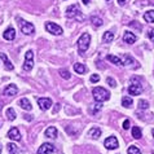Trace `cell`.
<instances>
[{
    "instance_id": "1",
    "label": "cell",
    "mask_w": 154,
    "mask_h": 154,
    "mask_svg": "<svg viewBox=\"0 0 154 154\" xmlns=\"http://www.w3.org/2000/svg\"><path fill=\"white\" fill-rule=\"evenodd\" d=\"M93 98L97 101V102H104V101H108L109 98H110V93L109 91H106L105 88H102V87H96V88H93Z\"/></svg>"
},
{
    "instance_id": "2",
    "label": "cell",
    "mask_w": 154,
    "mask_h": 154,
    "mask_svg": "<svg viewBox=\"0 0 154 154\" xmlns=\"http://www.w3.org/2000/svg\"><path fill=\"white\" fill-rule=\"evenodd\" d=\"M89 43H91V35L88 32H84L80 35V38L78 39V51L80 54H84V52L88 49Z\"/></svg>"
},
{
    "instance_id": "3",
    "label": "cell",
    "mask_w": 154,
    "mask_h": 154,
    "mask_svg": "<svg viewBox=\"0 0 154 154\" xmlns=\"http://www.w3.org/2000/svg\"><path fill=\"white\" fill-rule=\"evenodd\" d=\"M66 17L67 18H74L78 21H83V16L82 12H80V8L78 4H72L66 9Z\"/></svg>"
},
{
    "instance_id": "4",
    "label": "cell",
    "mask_w": 154,
    "mask_h": 154,
    "mask_svg": "<svg viewBox=\"0 0 154 154\" xmlns=\"http://www.w3.org/2000/svg\"><path fill=\"white\" fill-rule=\"evenodd\" d=\"M18 25H20L21 31H22L25 35H32L34 31H35V27H34V25H32V23H30V22H27V21L20 20Z\"/></svg>"
},
{
    "instance_id": "5",
    "label": "cell",
    "mask_w": 154,
    "mask_h": 154,
    "mask_svg": "<svg viewBox=\"0 0 154 154\" xmlns=\"http://www.w3.org/2000/svg\"><path fill=\"white\" fill-rule=\"evenodd\" d=\"M32 66H34V53L32 51H27L26 54H25V62L22 65V69L25 71H30L32 69Z\"/></svg>"
},
{
    "instance_id": "6",
    "label": "cell",
    "mask_w": 154,
    "mask_h": 154,
    "mask_svg": "<svg viewBox=\"0 0 154 154\" xmlns=\"http://www.w3.org/2000/svg\"><path fill=\"white\" fill-rule=\"evenodd\" d=\"M45 30L49 34H53V35H61V34L63 32L62 27L58 26V25H56V23H53V22H47L45 23Z\"/></svg>"
},
{
    "instance_id": "7",
    "label": "cell",
    "mask_w": 154,
    "mask_h": 154,
    "mask_svg": "<svg viewBox=\"0 0 154 154\" xmlns=\"http://www.w3.org/2000/svg\"><path fill=\"white\" fill-rule=\"evenodd\" d=\"M104 145H105L106 149H109V150H114V149H117L119 146L118 140H117V137H114V136H110V137L106 139Z\"/></svg>"
},
{
    "instance_id": "8",
    "label": "cell",
    "mask_w": 154,
    "mask_h": 154,
    "mask_svg": "<svg viewBox=\"0 0 154 154\" xmlns=\"http://www.w3.org/2000/svg\"><path fill=\"white\" fill-rule=\"evenodd\" d=\"M53 152H54V146L52 144H49V143L42 144V146L38 149V154H51Z\"/></svg>"
},
{
    "instance_id": "9",
    "label": "cell",
    "mask_w": 154,
    "mask_h": 154,
    "mask_svg": "<svg viewBox=\"0 0 154 154\" xmlns=\"http://www.w3.org/2000/svg\"><path fill=\"white\" fill-rule=\"evenodd\" d=\"M38 104L42 110H48L52 106V100L48 97H43V98H38Z\"/></svg>"
},
{
    "instance_id": "10",
    "label": "cell",
    "mask_w": 154,
    "mask_h": 154,
    "mask_svg": "<svg viewBox=\"0 0 154 154\" xmlns=\"http://www.w3.org/2000/svg\"><path fill=\"white\" fill-rule=\"evenodd\" d=\"M141 92H143V87L139 83H134L128 87V93L132 96H139Z\"/></svg>"
},
{
    "instance_id": "11",
    "label": "cell",
    "mask_w": 154,
    "mask_h": 154,
    "mask_svg": "<svg viewBox=\"0 0 154 154\" xmlns=\"http://www.w3.org/2000/svg\"><path fill=\"white\" fill-rule=\"evenodd\" d=\"M17 92H18L17 85L16 84H9V85H7V87L4 88L3 95H5V96H14V95H17Z\"/></svg>"
},
{
    "instance_id": "12",
    "label": "cell",
    "mask_w": 154,
    "mask_h": 154,
    "mask_svg": "<svg viewBox=\"0 0 154 154\" xmlns=\"http://www.w3.org/2000/svg\"><path fill=\"white\" fill-rule=\"evenodd\" d=\"M8 137H9L11 140H14V141H20L21 140V134H20V131H18V128H11L9 132H8Z\"/></svg>"
},
{
    "instance_id": "13",
    "label": "cell",
    "mask_w": 154,
    "mask_h": 154,
    "mask_svg": "<svg viewBox=\"0 0 154 154\" xmlns=\"http://www.w3.org/2000/svg\"><path fill=\"white\" fill-rule=\"evenodd\" d=\"M3 38L5 40H13L16 38V30L13 27H8L5 31L3 32Z\"/></svg>"
},
{
    "instance_id": "14",
    "label": "cell",
    "mask_w": 154,
    "mask_h": 154,
    "mask_svg": "<svg viewBox=\"0 0 154 154\" xmlns=\"http://www.w3.org/2000/svg\"><path fill=\"white\" fill-rule=\"evenodd\" d=\"M44 135H45V137H49V139H56V137H57V128H56V127H53V126L48 127V128H47V130H45Z\"/></svg>"
},
{
    "instance_id": "15",
    "label": "cell",
    "mask_w": 154,
    "mask_h": 154,
    "mask_svg": "<svg viewBox=\"0 0 154 154\" xmlns=\"http://www.w3.org/2000/svg\"><path fill=\"white\" fill-rule=\"evenodd\" d=\"M20 106L22 108L23 110H26V112H30V110L32 109V105H31V102H30L26 97H22L20 100Z\"/></svg>"
},
{
    "instance_id": "16",
    "label": "cell",
    "mask_w": 154,
    "mask_h": 154,
    "mask_svg": "<svg viewBox=\"0 0 154 154\" xmlns=\"http://www.w3.org/2000/svg\"><path fill=\"white\" fill-rule=\"evenodd\" d=\"M123 40H125L126 43H128V44H134V43L136 42V35L130 32V31H126L125 35H123Z\"/></svg>"
},
{
    "instance_id": "17",
    "label": "cell",
    "mask_w": 154,
    "mask_h": 154,
    "mask_svg": "<svg viewBox=\"0 0 154 154\" xmlns=\"http://www.w3.org/2000/svg\"><path fill=\"white\" fill-rule=\"evenodd\" d=\"M0 58H2V61L4 62V65H5L7 70H13V69H14L13 63H12L9 60H8V57H7V54H5V53H0Z\"/></svg>"
},
{
    "instance_id": "18",
    "label": "cell",
    "mask_w": 154,
    "mask_h": 154,
    "mask_svg": "<svg viewBox=\"0 0 154 154\" xmlns=\"http://www.w3.org/2000/svg\"><path fill=\"white\" fill-rule=\"evenodd\" d=\"M106 60L110 61L112 63H114V65H117V66H123L122 60L119 57H117V56H114V54H108V56H106Z\"/></svg>"
},
{
    "instance_id": "19",
    "label": "cell",
    "mask_w": 154,
    "mask_h": 154,
    "mask_svg": "<svg viewBox=\"0 0 154 154\" xmlns=\"http://www.w3.org/2000/svg\"><path fill=\"white\" fill-rule=\"evenodd\" d=\"M88 135L91 136L92 139H98V137L101 136V130H100V128H97V127H93V128H91V130H89Z\"/></svg>"
},
{
    "instance_id": "20",
    "label": "cell",
    "mask_w": 154,
    "mask_h": 154,
    "mask_svg": "<svg viewBox=\"0 0 154 154\" xmlns=\"http://www.w3.org/2000/svg\"><path fill=\"white\" fill-rule=\"evenodd\" d=\"M74 70L76 74H84L87 71V67H85L83 63H74Z\"/></svg>"
},
{
    "instance_id": "21",
    "label": "cell",
    "mask_w": 154,
    "mask_h": 154,
    "mask_svg": "<svg viewBox=\"0 0 154 154\" xmlns=\"http://www.w3.org/2000/svg\"><path fill=\"white\" fill-rule=\"evenodd\" d=\"M144 20L146 21V22L154 23V11H148V12H145V14H144Z\"/></svg>"
},
{
    "instance_id": "22",
    "label": "cell",
    "mask_w": 154,
    "mask_h": 154,
    "mask_svg": "<svg viewBox=\"0 0 154 154\" xmlns=\"http://www.w3.org/2000/svg\"><path fill=\"white\" fill-rule=\"evenodd\" d=\"M102 40H104L105 43H112L114 40V34L112 31H106L104 34V36H102Z\"/></svg>"
},
{
    "instance_id": "23",
    "label": "cell",
    "mask_w": 154,
    "mask_h": 154,
    "mask_svg": "<svg viewBox=\"0 0 154 154\" xmlns=\"http://www.w3.org/2000/svg\"><path fill=\"white\" fill-rule=\"evenodd\" d=\"M123 65H132V63H136V61L131 56H128V54H125L123 56Z\"/></svg>"
},
{
    "instance_id": "24",
    "label": "cell",
    "mask_w": 154,
    "mask_h": 154,
    "mask_svg": "<svg viewBox=\"0 0 154 154\" xmlns=\"http://www.w3.org/2000/svg\"><path fill=\"white\" fill-rule=\"evenodd\" d=\"M132 104H134V101H132L131 97H123L122 98V105L125 106V108H131Z\"/></svg>"
},
{
    "instance_id": "25",
    "label": "cell",
    "mask_w": 154,
    "mask_h": 154,
    "mask_svg": "<svg viewBox=\"0 0 154 154\" xmlns=\"http://www.w3.org/2000/svg\"><path fill=\"white\" fill-rule=\"evenodd\" d=\"M7 118L9 119V121H14V119H16V112L12 108L7 109Z\"/></svg>"
},
{
    "instance_id": "26",
    "label": "cell",
    "mask_w": 154,
    "mask_h": 154,
    "mask_svg": "<svg viewBox=\"0 0 154 154\" xmlns=\"http://www.w3.org/2000/svg\"><path fill=\"white\" fill-rule=\"evenodd\" d=\"M91 21H92V23L95 25L96 27H100V26H102V20L100 18V17H91Z\"/></svg>"
},
{
    "instance_id": "27",
    "label": "cell",
    "mask_w": 154,
    "mask_h": 154,
    "mask_svg": "<svg viewBox=\"0 0 154 154\" xmlns=\"http://www.w3.org/2000/svg\"><path fill=\"white\" fill-rule=\"evenodd\" d=\"M127 153L128 154H141V150H140L137 146H135V145H131V146L128 148Z\"/></svg>"
},
{
    "instance_id": "28",
    "label": "cell",
    "mask_w": 154,
    "mask_h": 154,
    "mask_svg": "<svg viewBox=\"0 0 154 154\" xmlns=\"http://www.w3.org/2000/svg\"><path fill=\"white\" fill-rule=\"evenodd\" d=\"M132 136H134L135 139H140L141 137V130H140L139 127L135 126L134 128H132Z\"/></svg>"
},
{
    "instance_id": "29",
    "label": "cell",
    "mask_w": 154,
    "mask_h": 154,
    "mask_svg": "<svg viewBox=\"0 0 154 154\" xmlns=\"http://www.w3.org/2000/svg\"><path fill=\"white\" fill-rule=\"evenodd\" d=\"M7 148H8V152H9V154H17V145L9 143L7 145Z\"/></svg>"
},
{
    "instance_id": "30",
    "label": "cell",
    "mask_w": 154,
    "mask_h": 154,
    "mask_svg": "<svg viewBox=\"0 0 154 154\" xmlns=\"http://www.w3.org/2000/svg\"><path fill=\"white\" fill-rule=\"evenodd\" d=\"M149 108V102L146 100H140L139 101V109H143V110H146Z\"/></svg>"
},
{
    "instance_id": "31",
    "label": "cell",
    "mask_w": 154,
    "mask_h": 154,
    "mask_svg": "<svg viewBox=\"0 0 154 154\" xmlns=\"http://www.w3.org/2000/svg\"><path fill=\"white\" fill-rule=\"evenodd\" d=\"M60 75H61L63 79H70L71 78V74L67 70H60Z\"/></svg>"
},
{
    "instance_id": "32",
    "label": "cell",
    "mask_w": 154,
    "mask_h": 154,
    "mask_svg": "<svg viewBox=\"0 0 154 154\" xmlns=\"http://www.w3.org/2000/svg\"><path fill=\"white\" fill-rule=\"evenodd\" d=\"M106 83H108V84L110 85V87H113V88L117 87V82H115V80H114L113 78H108V79H106Z\"/></svg>"
},
{
    "instance_id": "33",
    "label": "cell",
    "mask_w": 154,
    "mask_h": 154,
    "mask_svg": "<svg viewBox=\"0 0 154 154\" xmlns=\"http://www.w3.org/2000/svg\"><path fill=\"white\" fill-rule=\"evenodd\" d=\"M101 108H102L101 102H97V104H95V106H93L92 112H93V113H97V112H98V110H101Z\"/></svg>"
},
{
    "instance_id": "34",
    "label": "cell",
    "mask_w": 154,
    "mask_h": 154,
    "mask_svg": "<svg viewBox=\"0 0 154 154\" xmlns=\"http://www.w3.org/2000/svg\"><path fill=\"white\" fill-rule=\"evenodd\" d=\"M89 80H91L92 83H97L98 80H100V76H98L97 74H93V75H91V78H89Z\"/></svg>"
},
{
    "instance_id": "35",
    "label": "cell",
    "mask_w": 154,
    "mask_h": 154,
    "mask_svg": "<svg viewBox=\"0 0 154 154\" xmlns=\"http://www.w3.org/2000/svg\"><path fill=\"white\" fill-rule=\"evenodd\" d=\"M123 128H125V130H128V128H130V121H128V119H126V121L123 122Z\"/></svg>"
},
{
    "instance_id": "36",
    "label": "cell",
    "mask_w": 154,
    "mask_h": 154,
    "mask_svg": "<svg viewBox=\"0 0 154 154\" xmlns=\"http://www.w3.org/2000/svg\"><path fill=\"white\" fill-rule=\"evenodd\" d=\"M148 36H149V39H152V40L154 42V29H153V30H150V31H149Z\"/></svg>"
},
{
    "instance_id": "37",
    "label": "cell",
    "mask_w": 154,
    "mask_h": 154,
    "mask_svg": "<svg viewBox=\"0 0 154 154\" xmlns=\"http://www.w3.org/2000/svg\"><path fill=\"white\" fill-rule=\"evenodd\" d=\"M60 109H61V104H56V106H54V109H53V114H56Z\"/></svg>"
},
{
    "instance_id": "38",
    "label": "cell",
    "mask_w": 154,
    "mask_h": 154,
    "mask_svg": "<svg viewBox=\"0 0 154 154\" xmlns=\"http://www.w3.org/2000/svg\"><path fill=\"white\" fill-rule=\"evenodd\" d=\"M118 3H119V4H121V5H125L126 0H118Z\"/></svg>"
},
{
    "instance_id": "39",
    "label": "cell",
    "mask_w": 154,
    "mask_h": 154,
    "mask_svg": "<svg viewBox=\"0 0 154 154\" xmlns=\"http://www.w3.org/2000/svg\"><path fill=\"white\" fill-rule=\"evenodd\" d=\"M83 3H84V4H85V5H87V4H88V3H89V0H83Z\"/></svg>"
},
{
    "instance_id": "40",
    "label": "cell",
    "mask_w": 154,
    "mask_h": 154,
    "mask_svg": "<svg viewBox=\"0 0 154 154\" xmlns=\"http://www.w3.org/2000/svg\"><path fill=\"white\" fill-rule=\"evenodd\" d=\"M152 135H153V137H154V128H153V130H152Z\"/></svg>"
},
{
    "instance_id": "41",
    "label": "cell",
    "mask_w": 154,
    "mask_h": 154,
    "mask_svg": "<svg viewBox=\"0 0 154 154\" xmlns=\"http://www.w3.org/2000/svg\"><path fill=\"white\" fill-rule=\"evenodd\" d=\"M2 150H3V149H2V145H0V154H2Z\"/></svg>"
},
{
    "instance_id": "42",
    "label": "cell",
    "mask_w": 154,
    "mask_h": 154,
    "mask_svg": "<svg viewBox=\"0 0 154 154\" xmlns=\"http://www.w3.org/2000/svg\"><path fill=\"white\" fill-rule=\"evenodd\" d=\"M2 108H3V105H0V110H2Z\"/></svg>"
}]
</instances>
